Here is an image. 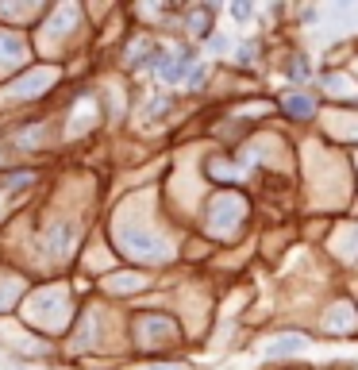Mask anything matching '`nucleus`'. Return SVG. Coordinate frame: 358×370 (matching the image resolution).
I'll list each match as a JSON object with an SVG mask.
<instances>
[{"label": "nucleus", "instance_id": "obj_8", "mask_svg": "<svg viewBox=\"0 0 358 370\" xmlns=\"http://www.w3.org/2000/svg\"><path fill=\"white\" fill-rule=\"evenodd\" d=\"M293 78H297V81H309V78H312L309 58H297V66H293Z\"/></svg>", "mask_w": 358, "mask_h": 370}, {"label": "nucleus", "instance_id": "obj_3", "mask_svg": "<svg viewBox=\"0 0 358 370\" xmlns=\"http://www.w3.org/2000/svg\"><path fill=\"white\" fill-rule=\"evenodd\" d=\"M0 62L4 66H20L23 62V43L12 31H0Z\"/></svg>", "mask_w": 358, "mask_h": 370}, {"label": "nucleus", "instance_id": "obj_2", "mask_svg": "<svg viewBox=\"0 0 358 370\" xmlns=\"http://www.w3.org/2000/svg\"><path fill=\"white\" fill-rule=\"evenodd\" d=\"M208 213H220V220H208V228H212L216 235H232L235 228L243 224V213H247V205H243L239 197H232V193H220L212 201V208H208Z\"/></svg>", "mask_w": 358, "mask_h": 370}, {"label": "nucleus", "instance_id": "obj_6", "mask_svg": "<svg viewBox=\"0 0 358 370\" xmlns=\"http://www.w3.org/2000/svg\"><path fill=\"white\" fill-rule=\"evenodd\" d=\"M212 4H201V8H193V12H189V16H185V20H189V23H193V31H197V35H208V20H212Z\"/></svg>", "mask_w": 358, "mask_h": 370}, {"label": "nucleus", "instance_id": "obj_1", "mask_svg": "<svg viewBox=\"0 0 358 370\" xmlns=\"http://www.w3.org/2000/svg\"><path fill=\"white\" fill-rule=\"evenodd\" d=\"M116 239H120V247H124L127 254H135V259H143V263H162L166 254H170L162 239L139 232V228H131V224H116Z\"/></svg>", "mask_w": 358, "mask_h": 370}, {"label": "nucleus", "instance_id": "obj_5", "mask_svg": "<svg viewBox=\"0 0 358 370\" xmlns=\"http://www.w3.org/2000/svg\"><path fill=\"white\" fill-rule=\"evenodd\" d=\"M189 66H193V50H181L174 58V66H166V74L162 78H170V81H181L185 74H189Z\"/></svg>", "mask_w": 358, "mask_h": 370}, {"label": "nucleus", "instance_id": "obj_7", "mask_svg": "<svg viewBox=\"0 0 358 370\" xmlns=\"http://www.w3.org/2000/svg\"><path fill=\"white\" fill-rule=\"evenodd\" d=\"M285 105H289L297 116H312V108H316V105H312V97H289Z\"/></svg>", "mask_w": 358, "mask_h": 370}, {"label": "nucleus", "instance_id": "obj_11", "mask_svg": "<svg viewBox=\"0 0 358 370\" xmlns=\"http://www.w3.org/2000/svg\"><path fill=\"white\" fill-rule=\"evenodd\" d=\"M254 54H258V47H254V43H251V47H243V50H239V62H251Z\"/></svg>", "mask_w": 358, "mask_h": 370}, {"label": "nucleus", "instance_id": "obj_9", "mask_svg": "<svg viewBox=\"0 0 358 370\" xmlns=\"http://www.w3.org/2000/svg\"><path fill=\"white\" fill-rule=\"evenodd\" d=\"M166 108H170V100H166V97H158V100H150V105H146V116H162Z\"/></svg>", "mask_w": 358, "mask_h": 370}, {"label": "nucleus", "instance_id": "obj_4", "mask_svg": "<svg viewBox=\"0 0 358 370\" xmlns=\"http://www.w3.org/2000/svg\"><path fill=\"white\" fill-rule=\"evenodd\" d=\"M304 336H281V340H273L270 343V355H297L300 347H304Z\"/></svg>", "mask_w": 358, "mask_h": 370}, {"label": "nucleus", "instance_id": "obj_10", "mask_svg": "<svg viewBox=\"0 0 358 370\" xmlns=\"http://www.w3.org/2000/svg\"><path fill=\"white\" fill-rule=\"evenodd\" d=\"M251 12H254V8H251V4H243V0H239V4H232V16H235L239 23H243V20H251Z\"/></svg>", "mask_w": 358, "mask_h": 370}]
</instances>
